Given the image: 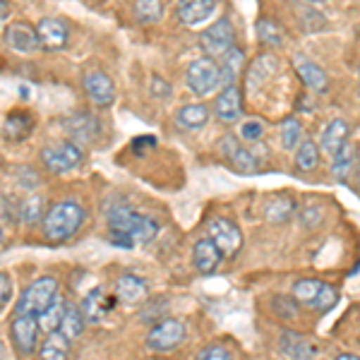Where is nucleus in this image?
<instances>
[{
	"label": "nucleus",
	"instance_id": "obj_19",
	"mask_svg": "<svg viewBox=\"0 0 360 360\" xmlns=\"http://www.w3.org/2000/svg\"><path fill=\"white\" fill-rule=\"evenodd\" d=\"M293 68H295V72H298V77L303 79V84L307 86V89L327 91L329 77H327V72H324V70L319 68L315 60H310L307 56L298 53V56H293Z\"/></svg>",
	"mask_w": 360,
	"mask_h": 360
},
{
	"label": "nucleus",
	"instance_id": "obj_4",
	"mask_svg": "<svg viewBox=\"0 0 360 360\" xmlns=\"http://www.w3.org/2000/svg\"><path fill=\"white\" fill-rule=\"evenodd\" d=\"M39 159H41V166L49 173L63 176V173H70L82 166L84 149L77 142H72V139H63V142H53L49 147H44Z\"/></svg>",
	"mask_w": 360,
	"mask_h": 360
},
{
	"label": "nucleus",
	"instance_id": "obj_43",
	"mask_svg": "<svg viewBox=\"0 0 360 360\" xmlns=\"http://www.w3.org/2000/svg\"><path fill=\"white\" fill-rule=\"evenodd\" d=\"M240 135L245 142H259L264 135V125H262V120H257V118H252V120H245L240 127Z\"/></svg>",
	"mask_w": 360,
	"mask_h": 360
},
{
	"label": "nucleus",
	"instance_id": "obj_5",
	"mask_svg": "<svg viewBox=\"0 0 360 360\" xmlns=\"http://www.w3.org/2000/svg\"><path fill=\"white\" fill-rule=\"evenodd\" d=\"M185 84L197 96H209L221 86V72H219V63L209 56H202L193 60L185 70Z\"/></svg>",
	"mask_w": 360,
	"mask_h": 360
},
{
	"label": "nucleus",
	"instance_id": "obj_48",
	"mask_svg": "<svg viewBox=\"0 0 360 360\" xmlns=\"http://www.w3.org/2000/svg\"><path fill=\"white\" fill-rule=\"evenodd\" d=\"M152 94H156V96H168V94H171V84L164 82L161 77H154L152 79Z\"/></svg>",
	"mask_w": 360,
	"mask_h": 360
},
{
	"label": "nucleus",
	"instance_id": "obj_30",
	"mask_svg": "<svg viewBox=\"0 0 360 360\" xmlns=\"http://www.w3.org/2000/svg\"><path fill=\"white\" fill-rule=\"evenodd\" d=\"M229 164H231V168H233L236 173H243V176H250V173H257L259 168H262V161H259V156L255 154L252 149H245L243 144L236 149L233 154H231Z\"/></svg>",
	"mask_w": 360,
	"mask_h": 360
},
{
	"label": "nucleus",
	"instance_id": "obj_36",
	"mask_svg": "<svg viewBox=\"0 0 360 360\" xmlns=\"http://www.w3.org/2000/svg\"><path fill=\"white\" fill-rule=\"evenodd\" d=\"M274 65H276V60L271 56H259L257 60L250 65V72H248V84H262L266 77H269V72L274 70Z\"/></svg>",
	"mask_w": 360,
	"mask_h": 360
},
{
	"label": "nucleus",
	"instance_id": "obj_20",
	"mask_svg": "<svg viewBox=\"0 0 360 360\" xmlns=\"http://www.w3.org/2000/svg\"><path fill=\"white\" fill-rule=\"evenodd\" d=\"M147 295H149V286L142 276L123 274L115 281V298H118L120 303L137 305V303H142V300H147Z\"/></svg>",
	"mask_w": 360,
	"mask_h": 360
},
{
	"label": "nucleus",
	"instance_id": "obj_6",
	"mask_svg": "<svg viewBox=\"0 0 360 360\" xmlns=\"http://www.w3.org/2000/svg\"><path fill=\"white\" fill-rule=\"evenodd\" d=\"M185 324L178 317H161L159 322L149 329L147 334V348L154 353H168L173 348H178L185 341Z\"/></svg>",
	"mask_w": 360,
	"mask_h": 360
},
{
	"label": "nucleus",
	"instance_id": "obj_21",
	"mask_svg": "<svg viewBox=\"0 0 360 360\" xmlns=\"http://www.w3.org/2000/svg\"><path fill=\"white\" fill-rule=\"evenodd\" d=\"M348 132L351 127L344 118H334L332 123H327V127L322 130V137H319V149L329 156H336L341 149L348 144Z\"/></svg>",
	"mask_w": 360,
	"mask_h": 360
},
{
	"label": "nucleus",
	"instance_id": "obj_50",
	"mask_svg": "<svg viewBox=\"0 0 360 360\" xmlns=\"http://www.w3.org/2000/svg\"><path fill=\"white\" fill-rule=\"evenodd\" d=\"M334 360H360V356H356V353H339Z\"/></svg>",
	"mask_w": 360,
	"mask_h": 360
},
{
	"label": "nucleus",
	"instance_id": "obj_23",
	"mask_svg": "<svg viewBox=\"0 0 360 360\" xmlns=\"http://www.w3.org/2000/svg\"><path fill=\"white\" fill-rule=\"evenodd\" d=\"M209 115H212V111H209L207 103H185L176 111V125L180 130L195 132L209 123Z\"/></svg>",
	"mask_w": 360,
	"mask_h": 360
},
{
	"label": "nucleus",
	"instance_id": "obj_17",
	"mask_svg": "<svg viewBox=\"0 0 360 360\" xmlns=\"http://www.w3.org/2000/svg\"><path fill=\"white\" fill-rule=\"evenodd\" d=\"M243 113V94L238 89V84L221 86V91L214 98V115L221 123H236Z\"/></svg>",
	"mask_w": 360,
	"mask_h": 360
},
{
	"label": "nucleus",
	"instance_id": "obj_40",
	"mask_svg": "<svg viewBox=\"0 0 360 360\" xmlns=\"http://www.w3.org/2000/svg\"><path fill=\"white\" fill-rule=\"evenodd\" d=\"M195 360H238L236 353L224 344H209L197 353Z\"/></svg>",
	"mask_w": 360,
	"mask_h": 360
},
{
	"label": "nucleus",
	"instance_id": "obj_11",
	"mask_svg": "<svg viewBox=\"0 0 360 360\" xmlns=\"http://www.w3.org/2000/svg\"><path fill=\"white\" fill-rule=\"evenodd\" d=\"M39 37V46L46 53H58V51H65L70 41V25L63 17H41V20L34 25Z\"/></svg>",
	"mask_w": 360,
	"mask_h": 360
},
{
	"label": "nucleus",
	"instance_id": "obj_24",
	"mask_svg": "<svg viewBox=\"0 0 360 360\" xmlns=\"http://www.w3.org/2000/svg\"><path fill=\"white\" fill-rule=\"evenodd\" d=\"M295 209H298V202L293 200L291 195H278L271 197L264 207V219L269 224H286L293 219Z\"/></svg>",
	"mask_w": 360,
	"mask_h": 360
},
{
	"label": "nucleus",
	"instance_id": "obj_34",
	"mask_svg": "<svg viewBox=\"0 0 360 360\" xmlns=\"http://www.w3.org/2000/svg\"><path fill=\"white\" fill-rule=\"evenodd\" d=\"M322 283L324 281H319V278H298V281L293 283L291 295H293L295 300H298L300 305L310 307L312 303H315V298H317L319 288H322Z\"/></svg>",
	"mask_w": 360,
	"mask_h": 360
},
{
	"label": "nucleus",
	"instance_id": "obj_35",
	"mask_svg": "<svg viewBox=\"0 0 360 360\" xmlns=\"http://www.w3.org/2000/svg\"><path fill=\"white\" fill-rule=\"evenodd\" d=\"M339 288L332 286V283H322V288H319L315 303L310 305V310H317V312H332L336 303H339Z\"/></svg>",
	"mask_w": 360,
	"mask_h": 360
},
{
	"label": "nucleus",
	"instance_id": "obj_10",
	"mask_svg": "<svg viewBox=\"0 0 360 360\" xmlns=\"http://www.w3.org/2000/svg\"><path fill=\"white\" fill-rule=\"evenodd\" d=\"M39 317L27 315V312H15L13 322H10V339H13V346L20 356H32L37 351L39 344Z\"/></svg>",
	"mask_w": 360,
	"mask_h": 360
},
{
	"label": "nucleus",
	"instance_id": "obj_52",
	"mask_svg": "<svg viewBox=\"0 0 360 360\" xmlns=\"http://www.w3.org/2000/svg\"><path fill=\"white\" fill-rule=\"evenodd\" d=\"M0 358H3V344H0Z\"/></svg>",
	"mask_w": 360,
	"mask_h": 360
},
{
	"label": "nucleus",
	"instance_id": "obj_27",
	"mask_svg": "<svg viewBox=\"0 0 360 360\" xmlns=\"http://www.w3.org/2000/svg\"><path fill=\"white\" fill-rule=\"evenodd\" d=\"M164 13H166L164 0H135V3H132V15H135V20L144 27L159 25V22L164 20Z\"/></svg>",
	"mask_w": 360,
	"mask_h": 360
},
{
	"label": "nucleus",
	"instance_id": "obj_8",
	"mask_svg": "<svg viewBox=\"0 0 360 360\" xmlns=\"http://www.w3.org/2000/svg\"><path fill=\"white\" fill-rule=\"evenodd\" d=\"M207 236L214 240V245L221 250L224 257H233L243 248V231L229 217H209L207 219Z\"/></svg>",
	"mask_w": 360,
	"mask_h": 360
},
{
	"label": "nucleus",
	"instance_id": "obj_51",
	"mask_svg": "<svg viewBox=\"0 0 360 360\" xmlns=\"http://www.w3.org/2000/svg\"><path fill=\"white\" fill-rule=\"evenodd\" d=\"M0 245H3V231H0Z\"/></svg>",
	"mask_w": 360,
	"mask_h": 360
},
{
	"label": "nucleus",
	"instance_id": "obj_47",
	"mask_svg": "<svg viewBox=\"0 0 360 360\" xmlns=\"http://www.w3.org/2000/svg\"><path fill=\"white\" fill-rule=\"evenodd\" d=\"M156 147V137H137V139H132V152H137V154H142L144 149H154Z\"/></svg>",
	"mask_w": 360,
	"mask_h": 360
},
{
	"label": "nucleus",
	"instance_id": "obj_42",
	"mask_svg": "<svg viewBox=\"0 0 360 360\" xmlns=\"http://www.w3.org/2000/svg\"><path fill=\"white\" fill-rule=\"evenodd\" d=\"M15 298V283L8 271H0V315L10 307Z\"/></svg>",
	"mask_w": 360,
	"mask_h": 360
},
{
	"label": "nucleus",
	"instance_id": "obj_45",
	"mask_svg": "<svg viewBox=\"0 0 360 360\" xmlns=\"http://www.w3.org/2000/svg\"><path fill=\"white\" fill-rule=\"evenodd\" d=\"M108 243L115 248H123V250L135 248V240H132L127 233H118V231H108Z\"/></svg>",
	"mask_w": 360,
	"mask_h": 360
},
{
	"label": "nucleus",
	"instance_id": "obj_16",
	"mask_svg": "<svg viewBox=\"0 0 360 360\" xmlns=\"http://www.w3.org/2000/svg\"><path fill=\"white\" fill-rule=\"evenodd\" d=\"M221 262H224V255H221V250L214 245L212 238H209V236L197 238L195 248H193V264H195V269L200 271L202 276H212L214 271L221 266Z\"/></svg>",
	"mask_w": 360,
	"mask_h": 360
},
{
	"label": "nucleus",
	"instance_id": "obj_32",
	"mask_svg": "<svg viewBox=\"0 0 360 360\" xmlns=\"http://www.w3.org/2000/svg\"><path fill=\"white\" fill-rule=\"evenodd\" d=\"M46 217V197L41 195H32L27 197L20 205V219L27 226H37L39 221H44Z\"/></svg>",
	"mask_w": 360,
	"mask_h": 360
},
{
	"label": "nucleus",
	"instance_id": "obj_25",
	"mask_svg": "<svg viewBox=\"0 0 360 360\" xmlns=\"http://www.w3.org/2000/svg\"><path fill=\"white\" fill-rule=\"evenodd\" d=\"M243 68H245V53L240 49H231L229 53L221 56V63H219V72H221V86H231L238 82Z\"/></svg>",
	"mask_w": 360,
	"mask_h": 360
},
{
	"label": "nucleus",
	"instance_id": "obj_31",
	"mask_svg": "<svg viewBox=\"0 0 360 360\" xmlns=\"http://www.w3.org/2000/svg\"><path fill=\"white\" fill-rule=\"evenodd\" d=\"M300 307L303 305L288 293H276V295H271V300H269V310L274 312V317L278 319H298Z\"/></svg>",
	"mask_w": 360,
	"mask_h": 360
},
{
	"label": "nucleus",
	"instance_id": "obj_29",
	"mask_svg": "<svg viewBox=\"0 0 360 360\" xmlns=\"http://www.w3.org/2000/svg\"><path fill=\"white\" fill-rule=\"evenodd\" d=\"M295 171L310 173L319 166V147L312 139H300V144L295 147Z\"/></svg>",
	"mask_w": 360,
	"mask_h": 360
},
{
	"label": "nucleus",
	"instance_id": "obj_37",
	"mask_svg": "<svg viewBox=\"0 0 360 360\" xmlns=\"http://www.w3.org/2000/svg\"><path fill=\"white\" fill-rule=\"evenodd\" d=\"M257 37L264 46H281L283 44L281 27H278L274 20H266V17H262V20L257 22Z\"/></svg>",
	"mask_w": 360,
	"mask_h": 360
},
{
	"label": "nucleus",
	"instance_id": "obj_26",
	"mask_svg": "<svg viewBox=\"0 0 360 360\" xmlns=\"http://www.w3.org/2000/svg\"><path fill=\"white\" fill-rule=\"evenodd\" d=\"M86 327V319L82 315V310H79V305H72L68 303L65 305V312H63V319H60V327H58V332H60L65 339L72 344L75 339H79Z\"/></svg>",
	"mask_w": 360,
	"mask_h": 360
},
{
	"label": "nucleus",
	"instance_id": "obj_1",
	"mask_svg": "<svg viewBox=\"0 0 360 360\" xmlns=\"http://www.w3.org/2000/svg\"><path fill=\"white\" fill-rule=\"evenodd\" d=\"M103 217H106L108 231H118V233H127L135 240V245H147L159 236V224L152 217L135 212L123 200H108L103 205Z\"/></svg>",
	"mask_w": 360,
	"mask_h": 360
},
{
	"label": "nucleus",
	"instance_id": "obj_41",
	"mask_svg": "<svg viewBox=\"0 0 360 360\" xmlns=\"http://www.w3.org/2000/svg\"><path fill=\"white\" fill-rule=\"evenodd\" d=\"M298 219H300V226H303V229H317V226L324 221V209L317 205L303 207L298 214Z\"/></svg>",
	"mask_w": 360,
	"mask_h": 360
},
{
	"label": "nucleus",
	"instance_id": "obj_22",
	"mask_svg": "<svg viewBox=\"0 0 360 360\" xmlns=\"http://www.w3.org/2000/svg\"><path fill=\"white\" fill-rule=\"evenodd\" d=\"M118 303V298L113 295H103L101 288H94V291H89L84 295V300L79 303V310H82V315L86 322H98L103 315H106L111 307Z\"/></svg>",
	"mask_w": 360,
	"mask_h": 360
},
{
	"label": "nucleus",
	"instance_id": "obj_3",
	"mask_svg": "<svg viewBox=\"0 0 360 360\" xmlns=\"http://www.w3.org/2000/svg\"><path fill=\"white\" fill-rule=\"evenodd\" d=\"M60 295V283L56 276H39L20 293L15 312H27V315L39 317L53 300Z\"/></svg>",
	"mask_w": 360,
	"mask_h": 360
},
{
	"label": "nucleus",
	"instance_id": "obj_9",
	"mask_svg": "<svg viewBox=\"0 0 360 360\" xmlns=\"http://www.w3.org/2000/svg\"><path fill=\"white\" fill-rule=\"evenodd\" d=\"M82 89H84L86 98H89L96 108L113 106L115 96H118L111 75H108L106 70H101V68H89V70H86V72L82 75Z\"/></svg>",
	"mask_w": 360,
	"mask_h": 360
},
{
	"label": "nucleus",
	"instance_id": "obj_33",
	"mask_svg": "<svg viewBox=\"0 0 360 360\" xmlns=\"http://www.w3.org/2000/svg\"><path fill=\"white\" fill-rule=\"evenodd\" d=\"M65 300L58 295V298L51 303L46 310L39 315V327H41V332L51 334V332H58V327H60V319H63V312H65Z\"/></svg>",
	"mask_w": 360,
	"mask_h": 360
},
{
	"label": "nucleus",
	"instance_id": "obj_14",
	"mask_svg": "<svg viewBox=\"0 0 360 360\" xmlns=\"http://www.w3.org/2000/svg\"><path fill=\"white\" fill-rule=\"evenodd\" d=\"M3 39L5 44L10 46L13 51L17 53H37V51H41V46H39V37H37V29H34L29 22H13V25L5 27L3 32Z\"/></svg>",
	"mask_w": 360,
	"mask_h": 360
},
{
	"label": "nucleus",
	"instance_id": "obj_38",
	"mask_svg": "<svg viewBox=\"0 0 360 360\" xmlns=\"http://www.w3.org/2000/svg\"><path fill=\"white\" fill-rule=\"evenodd\" d=\"M300 139H303V127L295 118H286L281 123V147L283 149H295L300 144Z\"/></svg>",
	"mask_w": 360,
	"mask_h": 360
},
{
	"label": "nucleus",
	"instance_id": "obj_7",
	"mask_svg": "<svg viewBox=\"0 0 360 360\" xmlns=\"http://www.w3.org/2000/svg\"><path fill=\"white\" fill-rule=\"evenodd\" d=\"M200 46L205 51V56L214 58V60L229 53L231 49H236V29L231 17H219L212 27L205 29L200 37Z\"/></svg>",
	"mask_w": 360,
	"mask_h": 360
},
{
	"label": "nucleus",
	"instance_id": "obj_44",
	"mask_svg": "<svg viewBox=\"0 0 360 360\" xmlns=\"http://www.w3.org/2000/svg\"><path fill=\"white\" fill-rule=\"evenodd\" d=\"M300 25H303L305 32H319V29H324V20L312 13V10H307V17L300 15Z\"/></svg>",
	"mask_w": 360,
	"mask_h": 360
},
{
	"label": "nucleus",
	"instance_id": "obj_39",
	"mask_svg": "<svg viewBox=\"0 0 360 360\" xmlns=\"http://www.w3.org/2000/svg\"><path fill=\"white\" fill-rule=\"evenodd\" d=\"M353 166H356V156H353V149L346 144V147L334 156L332 171H334V176H336V178L344 180V183H346V178L351 176V168H353Z\"/></svg>",
	"mask_w": 360,
	"mask_h": 360
},
{
	"label": "nucleus",
	"instance_id": "obj_46",
	"mask_svg": "<svg viewBox=\"0 0 360 360\" xmlns=\"http://www.w3.org/2000/svg\"><path fill=\"white\" fill-rule=\"evenodd\" d=\"M166 310V303L164 300H159V303H149V307H144L142 315H139V319H144V322H149V319H161V315H164Z\"/></svg>",
	"mask_w": 360,
	"mask_h": 360
},
{
	"label": "nucleus",
	"instance_id": "obj_18",
	"mask_svg": "<svg viewBox=\"0 0 360 360\" xmlns=\"http://www.w3.org/2000/svg\"><path fill=\"white\" fill-rule=\"evenodd\" d=\"M219 0H178L176 15L185 27H197L217 13Z\"/></svg>",
	"mask_w": 360,
	"mask_h": 360
},
{
	"label": "nucleus",
	"instance_id": "obj_15",
	"mask_svg": "<svg viewBox=\"0 0 360 360\" xmlns=\"http://www.w3.org/2000/svg\"><path fill=\"white\" fill-rule=\"evenodd\" d=\"M278 348L288 360H312L319 353L315 341L300 332H293V329H283L281 339H278Z\"/></svg>",
	"mask_w": 360,
	"mask_h": 360
},
{
	"label": "nucleus",
	"instance_id": "obj_28",
	"mask_svg": "<svg viewBox=\"0 0 360 360\" xmlns=\"http://www.w3.org/2000/svg\"><path fill=\"white\" fill-rule=\"evenodd\" d=\"M41 360H70V341L60 332L46 334V339L39 346Z\"/></svg>",
	"mask_w": 360,
	"mask_h": 360
},
{
	"label": "nucleus",
	"instance_id": "obj_49",
	"mask_svg": "<svg viewBox=\"0 0 360 360\" xmlns=\"http://www.w3.org/2000/svg\"><path fill=\"white\" fill-rule=\"evenodd\" d=\"M10 15H13V3L10 0H0V27L8 25Z\"/></svg>",
	"mask_w": 360,
	"mask_h": 360
},
{
	"label": "nucleus",
	"instance_id": "obj_12",
	"mask_svg": "<svg viewBox=\"0 0 360 360\" xmlns=\"http://www.w3.org/2000/svg\"><path fill=\"white\" fill-rule=\"evenodd\" d=\"M68 130V135L72 142H77L79 147L82 144H91L96 142L98 135H101V123H98V118H94L89 111H77L72 113L70 118H65V125H63Z\"/></svg>",
	"mask_w": 360,
	"mask_h": 360
},
{
	"label": "nucleus",
	"instance_id": "obj_13",
	"mask_svg": "<svg viewBox=\"0 0 360 360\" xmlns=\"http://www.w3.org/2000/svg\"><path fill=\"white\" fill-rule=\"evenodd\" d=\"M34 127H37L34 113L27 111V108H15V111H10L3 120V139L10 144H20V142H25V139H29Z\"/></svg>",
	"mask_w": 360,
	"mask_h": 360
},
{
	"label": "nucleus",
	"instance_id": "obj_2",
	"mask_svg": "<svg viewBox=\"0 0 360 360\" xmlns=\"http://www.w3.org/2000/svg\"><path fill=\"white\" fill-rule=\"evenodd\" d=\"M86 224V209L75 197H65V200L53 202L46 209V217L41 221V231L49 240L65 243L72 236H77Z\"/></svg>",
	"mask_w": 360,
	"mask_h": 360
}]
</instances>
